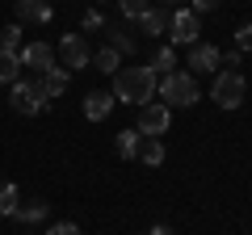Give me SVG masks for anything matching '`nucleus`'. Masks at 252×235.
Wrapping results in <instances>:
<instances>
[{
  "label": "nucleus",
  "instance_id": "f257e3e1",
  "mask_svg": "<svg viewBox=\"0 0 252 235\" xmlns=\"http://www.w3.org/2000/svg\"><path fill=\"white\" fill-rule=\"evenodd\" d=\"M156 84L160 76L152 67H118L114 72V101H126V105H147L156 97Z\"/></svg>",
  "mask_w": 252,
  "mask_h": 235
},
{
  "label": "nucleus",
  "instance_id": "f03ea898",
  "mask_svg": "<svg viewBox=\"0 0 252 235\" xmlns=\"http://www.w3.org/2000/svg\"><path fill=\"white\" fill-rule=\"evenodd\" d=\"M156 92H160V97L168 101V105L189 109L193 101H198V80H193V72H168V76H160Z\"/></svg>",
  "mask_w": 252,
  "mask_h": 235
},
{
  "label": "nucleus",
  "instance_id": "7ed1b4c3",
  "mask_svg": "<svg viewBox=\"0 0 252 235\" xmlns=\"http://www.w3.org/2000/svg\"><path fill=\"white\" fill-rule=\"evenodd\" d=\"M244 92H248V80H244L240 72H219L215 84H210V101H215L219 109H240Z\"/></svg>",
  "mask_w": 252,
  "mask_h": 235
},
{
  "label": "nucleus",
  "instance_id": "20e7f679",
  "mask_svg": "<svg viewBox=\"0 0 252 235\" xmlns=\"http://www.w3.org/2000/svg\"><path fill=\"white\" fill-rule=\"evenodd\" d=\"M46 105H51V101H46V92H42L38 80H13V109H17V114L34 118V114H42Z\"/></svg>",
  "mask_w": 252,
  "mask_h": 235
},
{
  "label": "nucleus",
  "instance_id": "39448f33",
  "mask_svg": "<svg viewBox=\"0 0 252 235\" xmlns=\"http://www.w3.org/2000/svg\"><path fill=\"white\" fill-rule=\"evenodd\" d=\"M198 34H202V17L193 9H177V13H168V38L177 46H193L198 42Z\"/></svg>",
  "mask_w": 252,
  "mask_h": 235
},
{
  "label": "nucleus",
  "instance_id": "423d86ee",
  "mask_svg": "<svg viewBox=\"0 0 252 235\" xmlns=\"http://www.w3.org/2000/svg\"><path fill=\"white\" fill-rule=\"evenodd\" d=\"M168 122H172V109L164 105V101H147V105H139V135H156L160 139L164 130H168Z\"/></svg>",
  "mask_w": 252,
  "mask_h": 235
},
{
  "label": "nucleus",
  "instance_id": "0eeeda50",
  "mask_svg": "<svg viewBox=\"0 0 252 235\" xmlns=\"http://www.w3.org/2000/svg\"><path fill=\"white\" fill-rule=\"evenodd\" d=\"M55 55L63 59L59 67H67V72H72V67H89V63H93V51L84 46V38H80V34H63V38H59V46H55Z\"/></svg>",
  "mask_w": 252,
  "mask_h": 235
},
{
  "label": "nucleus",
  "instance_id": "6e6552de",
  "mask_svg": "<svg viewBox=\"0 0 252 235\" xmlns=\"http://www.w3.org/2000/svg\"><path fill=\"white\" fill-rule=\"evenodd\" d=\"M17 59H21V67H34L38 76L42 72H51L55 67V46H46V42H26L17 51Z\"/></svg>",
  "mask_w": 252,
  "mask_h": 235
},
{
  "label": "nucleus",
  "instance_id": "1a4fd4ad",
  "mask_svg": "<svg viewBox=\"0 0 252 235\" xmlns=\"http://www.w3.org/2000/svg\"><path fill=\"white\" fill-rule=\"evenodd\" d=\"M219 63H223V51L215 42H193L189 46V59H185L189 72H215Z\"/></svg>",
  "mask_w": 252,
  "mask_h": 235
},
{
  "label": "nucleus",
  "instance_id": "9d476101",
  "mask_svg": "<svg viewBox=\"0 0 252 235\" xmlns=\"http://www.w3.org/2000/svg\"><path fill=\"white\" fill-rule=\"evenodd\" d=\"M17 21L21 26H46L51 21V4L46 0H17Z\"/></svg>",
  "mask_w": 252,
  "mask_h": 235
},
{
  "label": "nucleus",
  "instance_id": "9b49d317",
  "mask_svg": "<svg viewBox=\"0 0 252 235\" xmlns=\"http://www.w3.org/2000/svg\"><path fill=\"white\" fill-rule=\"evenodd\" d=\"M38 84H42V92H46V101H55V97H63V92H67V67H59V63H55L51 72H42V76H38Z\"/></svg>",
  "mask_w": 252,
  "mask_h": 235
},
{
  "label": "nucleus",
  "instance_id": "f8f14e48",
  "mask_svg": "<svg viewBox=\"0 0 252 235\" xmlns=\"http://www.w3.org/2000/svg\"><path fill=\"white\" fill-rule=\"evenodd\" d=\"M109 109H114V97H109V92H89V97H84V118H89V122H105Z\"/></svg>",
  "mask_w": 252,
  "mask_h": 235
},
{
  "label": "nucleus",
  "instance_id": "ddd939ff",
  "mask_svg": "<svg viewBox=\"0 0 252 235\" xmlns=\"http://www.w3.org/2000/svg\"><path fill=\"white\" fill-rule=\"evenodd\" d=\"M46 206H51V202H42V198L17 202V210H13V218H17V223H26V227H34V223H42V218H46Z\"/></svg>",
  "mask_w": 252,
  "mask_h": 235
},
{
  "label": "nucleus",
  "instance_id": "4468645a",
  "mask_svg": "<svg viewBox=\"0 0 252 235\" xmlns=\"http://www.w3.org/2000/svg\"><path fill=\"white\" fill-rule=\"evenodd\" d=\"M164 29H168V9H147L139 17V34L143 38H160Z\"/></svg>",
  "mask_w": 252,
  "mask_h": 235
},
{
  "label": "nucleus",
  "instance_id": "2eb2a0df",
  "mask_svg": "<svg viewBox=\"0 0 252 235\" xmlns=\"http://www.w3.org/2000/svg\"><path fill=\"white\" fill-rule=\"evenodd\" d=\"M135 160H143L147 168H160V164H164V143L156 135H143V139H139V155H135Z\"/></svg>",
  "mask_w": 252,
  "mask_h": 235
},
{
  "label": "nucleus",
  "instance_id": "dca6fc26",
  "mask_svg": "<svg viewBox=\"0 0 252 235\" xmlns=\"http://www.w3.org/2000/svg\"><path fill=\"white\" fill-rule=\"evenodd\" d=\"M109 46H114V51L126 59V55H135V51H139V38L130 34V29H122V26H109Z\"/></svg>",
  "mask_w": 252,
  "mask_h": 235
},
{
  "label": "nucleus",
  "instance_id": "f3484780",
  "mask_svg": "<svg viewBox=\"0 0 252 235\" xmlns=\"http://www.w3.org/2000/svg\"><path fill=\"white\" fill-rule=\"evenodd\" d=\"M139 139H143L139 130H118V139H114V151L122 155V160H135V155H139Z\"/></svg>",
  "mask_w": 252,
  "mask_h": 235
},
{
  "label": "nucleus",
  "instance_id": "a211bd4d",
  "mask_svg": "<svg viewBox=\"0 0 252 235\" xmlns=\"http://www.w3.org/2000/svg\"><path fill=\"white\" fill-rule=\"evenodd\" d=\"M147 67H152L156 76H168V72H177V51H172V46H160V51L152 55V63H147Z\"/></svg>",
  "mask_w": 252,
  "mask_h": 235
},
{
  "label": "nucleus",
  "instance_id": "6ab92c4d",
  "mask_svg": "<svg viewBox=\"0 0 252 235\" xmlns=\"http://www.w3.org/2000/svg\"><path fill=\"white\" fill-rule=\"evenodd\" d=\"M17 72H21V59L13 51H0V84H13Z\"/></svg>",
  "mask_w": 252,
  "mask_h": 235
},
{
  "label": "nucleus",
  "instance_id": "aec40b11",
  "mask_svg": "<svg viewBox=\"0 0 252 235\" xmlns=\"http://www.w3.org/2000/svg\"><path fill=\"white\" fill-rule=\"evenodd\" d=\"M93 63H97V67H101V72H118V67H122V55H118V51H114V46H109V42H105V46H101V51H97V55H93Z\"/></svg>",
  "mask_w": 252,
  "mask_h": 235
},
{
  "label": "nucleus",
  "instance_id": "412c9836",
  "mask_svg": "<svg viewBox=\"0 0 252 235\" xmlns=\"http://www.w3.org/2000/svg\"><path fill=\"white\" fill-rule=\"evenodd\" d=\"M17 202H21V189L13 181H0V214H13Z\"/></svg>",
  "mask_w": 252,
  "mask_h": 235
},
{
  "label": "nucleus",
  "instance_id": "4be33fe9",
  "mask_svg": "<svg viewBox=\"0 0 252 235\" xmlns=\"http://www.w3.org/2000/svg\"><path fill=\"white\" fill-rule=\"evenodd\" d=\"M118 9H122V17L139 21V17H143L147 9H152V4H147V0H118Z\"/></svg>",
  "mask_w": 252,
  "mask_h": 235
},
{
  "label": "nucleus",
  "instance_id": "5701e85b",
  "mask_svg": "<svg viewBox=\"0 0 252 235\" xmlns=\"http://www.w3.org/2000/svg\"><path fill=\"white\" fill-rule=\"evenodd\" d=\"M0 51H13V55L21 51V26H9L4 34H0Z\"/></svg>",
  "mask_w": 252,
  "mask_h": 235
},
{
  "label": "nucleus",
  "instance_id": "b1692460",
  "mask_svg": "<svg viewBox=\"0 0 252 235\" xmlns=\"http://www.w3.org/2000/svg\"><path fill=\"white\" fill-rule=\"evenodd\" d=\"M235 51H252V21L235 29Z\"/></svg>",
  "mask_w": 252,
  "mask_h": 235
},
{
  "label": "nucleus",
  "instance_id": "393cba45",
  "mask_svg": "<svg viewBox=\"0 0 252 235\" xmlns=\"http://www.w3.org/2000/svg\"><path fill=\"white\" fill-rule=\"evenodd\" d=\"M46 235H80V227H76V223H51Z\"/></svg>",
  "mask_w": 252,
  "mask_h": 235
},
{
  "label": "nucleus",
  "instance_id": "a878e982",
  "mask_svg": "<svg viewBox=\"0 0 252 235\" xmlns=\"http://www.w3.org/2000/svg\"><path fill=\"white\" fill-rule=\"evenodd\" d=\"M101 26H105V17H101L97 9H89V13H84V29H101Z\"/></svg>",
  "mask_w": 252,
  "mask_h": 235
},
{
  "label": "nucleus",
  "instance_id": "bb28decb",
  "mask_svg": "<svg viewBox=\"0 0 252 235\" xmlns=\"http://www.w3.org/2000/svg\"><path fill=\"white\" fill-rule=\"evenodd\" d=\"M219 4H223V0H193V13H198V17H202V13H215Z\"/></svg>",
  "mask_w": 252,
  "mask_h": 235
},
{
  "label": "nucleus",
  "instance_id": "cd10ccee",
  "mask_svg": "<svg viewBox=\"0 0 252 235\" xmlns=\"http://www.w3.org/2000/svg\"><path fill=\"white\" fill-rule=\"evenodd\" d=\"M223 63H227V67H240V63H244V51H227Z\"/></svg>",
  "mask_w": 252,
  "mask_h": 235
},
{
  "label": "nucleus",
  "instance_id": "c85d7f7f",
  "mask_svg": "<svg viewBox=\"0 0 252 235\" xmlns=\"http://www.w3.org/2000/svg\"><path fill=\"white\" fill-rule=\"evenodd\" d=\"M152 235H172V227H168V223H156V227H152Z\"/></svg>",
  "mask_w": 252,
  "mask_h": 235
},
{
  "label": "nucleus",
  "instance_id": "c756f323",
  "mask_svg": "<svg viewBox=\"0 0 252 235\" xmlns=\"http://www.w3.org/2000/svg\"><path fill=\"white\" fill-rule=\"evenodd\" d=\"M164 4H177V0H164Z\"/></svg>",
  "mask_w": 252,
  "mask_h": 235
}]
</instances>
